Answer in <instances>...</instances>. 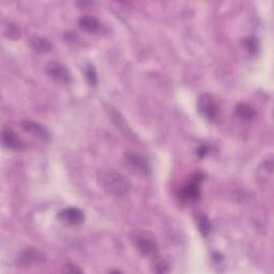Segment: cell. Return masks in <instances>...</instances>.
I'll use <instances>...</instances> for the list:
<instances>
[{
	"label": "cell",
	"instance_id": "3",
	"mask_svg": "<svg viewBox=\"0 0 274 274\" xmlns=\"http://www.w3.org/2000/svg\"><path fill=\"white\" fill-rule=\"evenodd\" d=\"M135 246L146 257H154L157 253V244L148 234H136L132 237Z\"/></svg>",
	"mask_w": 274,
	"mask_h": 274
},
{
	"label": "cell",
	"instance_id": "5",
	"mask_svg": "<svg viewBox=\"0 0 274 274\" xmlns=\"http://www.w3.org/2000/svg\"><path fill=\"white\" fill-rule=\"evenodd\" d=\"M124 161L132 171L140 175H148L150 173V167L145 157L137 152L129 151L124 154Z\"/></svg>",
	"mask_w": 274,
	"mask_h": 274
},
{
	"label": "cell",
	"instance_id": "12",
	"mask_svg": "<svg viewBox=\"0 0 274 274\" xmlns=\"http://www.w3.org/2000/svg\"><path fill=\"white\" fill-rule=\"evenodd\" d=\"M78 26L84 31V33L93 35V34H97L98 31L100 30L101 25H100L99 20L96 17L86 15V16H83L79 19Z\"/></svg>",
	"mask_w": 274,
	"mask_h": 274
},
{
	"label": "cell",
	"instance_id": "13",
	"mask_svg": "<svg viewBox=\"0 0 274 274\" xmlns=\"http://www.w3.org/2000/svg\"><path fill=\"white\" fill-rule=\"evenodd\" d=\"M30 46L35 51L39 52V54H43V52H47L51 49L52 45L50 42L44 38L40 37H33L29 41Z\"/></svg>",
	"mask_w": 274,
	"mask_h": 274
},
{
	"label": "cell",
	"instance_id": "18",
	"mask_svg": "<svg viewBox=\"0 0 274 274\" xmlns=\"http://www.w3.org/2000/svg\"><path fill=\"white\" fill-rule=\"evenodd\" d=\"M5 35H6V37H8L10 39H18L20 36V31L17 28V26L9 23L5 27Z\"/></svg>",
	"mask_w": 274,
	"mask_h": 274
},
{
	"label": "cell",
	"instance_id": "17",
	"mask_svg": "<svg viewBox=\"0 0 274 274\" xmlns=\"http://www.w3.org/2000/svg\"><path fill=\"white\" fill-rule=\"evenodd\" d=\"M153 271L156 273H168L170 265L165 259H155L153 262Z\"/></svg>",
	"mask_w": 274,
	"mask_h": 274
},
{
	"label": "cell",
	"instance_id": "11",
	"mask_svg": "<svg viewBox=\"0 0 274 274\" xmlns=\"http://www.w3.org/2000/svg\"><path fill=\"white\" fill-rule=\"evenodd\" d=\"M200 195L199 183L197 181H193L192 183L186 184L181 187L180 192H179V197L184 202H193V200L198 199Z\"/></svg>",
	"mask_w": 274,
	"mask_h": 274
},
{
	"label": "cell",
	"instance_id": "21",
	"mask_svg": "<svg viewBox=\"0 0 274 274\" xmlns=\"http://www.w3.org/2000/svg\"><path fill=\"white\" fill-rule=\"evenodd\" d=\"M209 152V148L207 146H200L199 148L196 150V153H197V156L200 157V159H203V157H205Z\"/></svg>",
	"mask_w": 274,
	"mask_h": 274
},
{
	"label": "cell",
	"instance_id": "1",
	"mask_svg": "<svg viewBox=\"0 0 274 274\" xmlns=\"http://www.w3.org/2000/svg\"><path fill=\"white\" fill-rule=\"evenodd\" d=\"M98 181L105 192L123 197L131 191V183L123 175L115 171H103L98 175Z\"/></svg>",
	"mask_w": 274,
	"mask_h": 274
},
{
	"label": "cell",
	"instance_id": "10",
	"mask_svg": "<svg viewBox=\"0 0 274 274\" xmlns=\"http://www.w3.org/2000/svg\"><path fill=\"white\" fill-rule=\"evenodd\" d=\"M22 128L30 133L31 135H34L36 137H38V139L42 140V141H49V133L48 131L44 128L43 125H41L40 123L38 122H35V121H31V120H24L22 122Z\"/></svg>",
	"mask_w": 274,
	"mask_h": 274
},
{
	"label": "cell",
	"instance_id": "7",
	"mask_svg": "<svg viewBox=\"0 0 274 274\" xmlns=\"http://www.w3.org/2000/svg\"><path fill=\"white\" fill-rule=\"evenodd\" d=\"M2 141H3V145L6 147V148L14 149V150L25 149L24 142L20 140L19 136L11 129L4 128L2 132Z\"/></svg>",
	"mask_w": 274,
	"mask_h": 274
},
{
	"label": "cell",
	"instance_id": "9",
	"mask_svg": "<svg viewBox=\"0 0 274 274\" xmlns=\"http://www.w3.org/2000/svg\"><path fill=\"white\" fill-rule=\"evenodd\" d=\"M59 217L65 221L66 223L73 226L80 225L84 223V221H85V216H84L81 210L73 207L62 210L59 213Z\"/></svg>",
	"mask_w": 274,
	"mask_h": 274
},
{
	"label": "cell",
	"instance_id": "20",
	"mask_svg": "<svg viewBox=\"0 0 274 274\" xmlns=\"http://www.w3.org/2000/svg\"><path fill=\"white\" fill-rule=\"evenodd\" d=\"M61 272L65 273H81L83 270L79 269L76 265H73V263H67V265L63 266L61 269Z\"/></svg>",
	"mask_w": 274,
	"mask_h": 274
},
{
	"label": "cell",
	"instance_id": "14",
	"mask_svg": "<svg viewBox=\"0 0 274 274\" xmlns=\"http://www.w3.org/2000/svg\"><path fill=\"white\" fill-rule=\"evenodd\" d=\"M236 115L242 120H251L255 117L256 112L250 104L246 103H239L235 108Z\"/></svg>",
	"mask_w": 274,
	"mask_h": 274
},
{
	"label": "cell",
	"instance_id": "4",
	"mask_svg": "<svg viewBox=\"0 0 274 274\" xmlns=\"http://www.w3.org/2000/svg\"><path fill=\"white\" fill-rule=\"evenodd\" d=\"M47 75L61 85H70L72 75L70 71L59 62H50L46 67Z\"/></svg>",
	"mask_w": 274,
	"mask_h": 274
},
{
	"label": "cell",
	"instance_id": "15",
	"mask_svg": "<svg viewBox=\"0 0 274 274\" xmlns=\"http://www.w3.org/2000/svg\"><path fill=\"white\" fill-rule=\"evenodd\" d=\"M195 220H196V224L200 230V233H202L203 236H207L209 234L210 228H211L207 215L202 212H196Z\"/></svg>",
	"mask_w": 274,
	"mask_h": 274
},
{
	"label": "cell",
	"instance_id": "6",
	"mask_svg": "<svg viewBox=\"0 0 274 274\" xmlns=\"http://www.w3.org/2000/svg\"><path fill=\"white\" fill-rule=\"evenodd\" d=\"M44 255L36 249H28L20 253L18 256V265L20 267H31L44 261Z\"/></svg>",
	"mask_w": 274,
	"mask_h": 274
},
{
	"label": "cell",
	"instance_id": "19",
	"mask_svg": "<svg viewBox=\"0 0 274 274\" xmlns=\"http://www.w3.org/2000/svg\"><path fill=\"white\" fill-rule=\"evenodd\" d=\"M244 45L251 54H255L257 50V41L254 38H249L244 40Z\"/></svg>",
	"mask_w": 274,
	"mask_h": 274
},
{
	"label": "cell",
	"instance_id": "8",
	"mask_svg": "<svg viewBox=\"0 0 274 274\" xmlns=\"http://www.w3.org/2000/svg\"><path fill=\"white\" fill-rule=\"evenodd\" d=\"M105 109H106V113L108 115V117L111 119V121L117 126V129L119 131H121L122 133H124L126 136H134L133 132L131 131L130 126L126 123V120L124 119L123 116L113 106H105Z\"/></svg>",
	"mask_w": 274,
	"mask_h": 274
},
{
	"label": "cell",
	"instance_id": "16",
	"mask_svg": "<svg viewBox=\"0 0 274 274\" xmlns=\"http://www.w3.org/2000/svg\"><path fill=\"white\" fill-rule=\"evenodd\" d=\"M85 76L90 86L92 87L97 86V84H98L97 71H96V68H94L92 65H90V63H88V65L85 67Z\"/></svg>",
	"mask_w": 274,
	"mask_h": 274
},
{
	"label": "cell",
	"instance_id": "2",
	"mask_svg": "<svg viewBox=\"0 0 274 274\" xmlns=\"http://www.w3.org/2000/svg\"><path fill=\"white\" fill-rule=\"evenodd\" d=\"M197 108L199 114L211 123H214L218 120L220 108L216 103V100L210 93H204L199 97L197 101Z\"/></svg>",
	"mask_w": 274,
	"mask_h": 274
}]
</instances>
